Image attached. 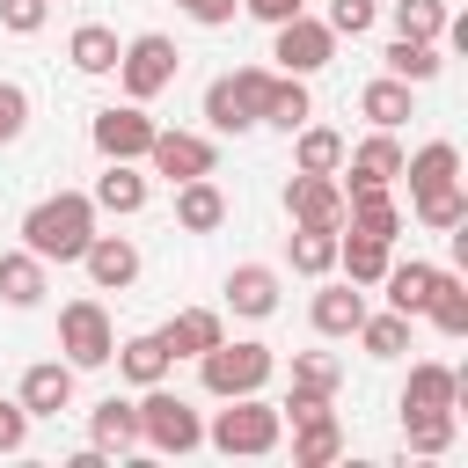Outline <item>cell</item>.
I'll return each instance as SVG.
<instances>
[{
	"mask_svg": "<svg viewBox=\"0 0 468 468\" xmlns=\"http://www.w3.org/2000/svg\"><path fill=\"white\" fill-rule=\"evenodd\" d=\"M146 161H154V176H168V183H190V176H212V139H197V132H154V146H146Z\"/></svg>",
	"mask_w": 468,
	"mask_h": 468,
	"instance_id": "10",
	"label": "cell"
},
{
	"mask_svg": "<svg viewBox=\"0 0 468 468\" xmlns=\"http://www.w3.org/2000/svg\"><path fill=\"white\" fill-rule=\"evenodd\" d=\"M44 15H51V0H0V29H15V37H37Z\"/></svg>",
	"mask_w": 468,
	"mask_h": 468,
	"instance_id": "42",
	"label": "cell"
},
{
	"mask_svg": "<svg viewBox=\"0 0 468 468\" xmlns=\"http://www.w3.org/2000/svg\"><path fill=\"white\" fill-rule=\"evenodd\" d=\"M219 219H227V197H219V183H212V176L176 183V227H183V234H212Z\"/></svg>",
	"mask_w": 468,
	"mask_h": 468,
	"instance_id": "21",
	"label": "cell"
},
{
	"mask_svg": "<svg viewBox=\"0 0 468 468\" xmlns=\"http://www.w3.org/2000/svg\"><path fill=\"white\" fill-rule=\"evenodd\" d=\"M22 446H29V410L0 402V453H22Z\"/></svg>",
	"mask_w": 468,
	"mask_h": 468,
	"instance_id": "44",
	"label": "cell"
},
{
	"mask_svg": "<svg viewBox=\"0 0 468 468\" xmlns=\"http://www.w3.org/2000/svg\"><path fill=\"white\" fill-rule=\"evenodd\" d=\"M453 410H402V439H410V453H446L453 446Z\"/></svg>",
	"mask_w": 468,
	"mask_h": 468,
	"instance_id": "37",
	"label": "cell"
},
{
	"mask_svg": "<svg viewBox=\"0 0 468 468\" xmlns=\"http://www.w3.org/2000/svg\"><path fill=\"white\" fill-rule=\"evenodd\" d=\"M58 351H66L73 373H80V366H110L117 329H110L102 300H66V307H58Z\"/></svg>",
	"mask_w": 468,
	"mask_h": 468,
	"instance_id": "7",
	"label": "cell"
},
{
	"mask_svg": "<svg viewBox=\"0 0 468 468\" xmlns=\"http://www.w3.org/2000/svg\"><path fill=\"white\" fill-rule=\"evenodd\" d=\"M176 7H190V0H176Z\"/></svg>",
	"mask_w": 468,
	"mask_h": 468,
	"instance_id": "47",
	"label": "cell"
},
{
	"mask_svg": "<svg viewBox=\"0 0 468 468\" xmlns=\"http://www.w3.org/2000/svg\"><path fill=\"white\" fill-rule=\"evenodd\" d=\"M22 124H29V95H22L15 80H0V146L22 139Z\"/></svg>",
	"mask_w": 468,
	"mask_h": 468,
	"instance_id": "43",
	"label": "cell"
},
{
	"mask_svg": "<svg viewBox=\"0 0 468 468\" xmlns=\"http://www.w3.org/2000/svg\"><path fill=\"white\" fill-rule=\"evenodd\" d=\"M88 234H95V197L88 190H51L22 212V249L44 256V263H80Z\"/></svg>",
	"mask_w": 468,
	"mask_h": 468,
	"instance_id": "1",
	"label": "cell"
},
{
	"mask_svg": "<svg viewBox=\"0 0 468 468\" xmlns=\"http://www.w3.org/2000/svg\"><path fill=\"white\" fill-rule=\"evenodd\" d=\"M80 263H88V278H95V292H124V285L139 278V249H132L124 234H88V249H80Z\"/></svg>",
	"mask_w": 468,
	"mask_h": 468,
	"instance_id": "12",
	"label": "cell"
},
{
	"mask_svg": "<svg viewBox=\"0 0 468 468\" xmlns=\"http://www.w3.org/2000/svg\"><path fill=\"white\" fill-rule=\"evenodd\" d=\"M154 336L168 344V358H197V351H212L227 329H219V314H212V307H183V314H168Z\"/></svg>",
	"mask_w": 468,
	"mask_h": 468,
	"instance_id": "19",
	"label": "cell"
},
{
	"mask_svg": "<svg viewBox=\"0 0 468 468\" xmlns=\"http://www.w3.org/2000/svg\"><path fill=\"white\" fill-rule=\"evenodd\" d=\"M292 161H300L307 176H336V168H344V132H329V124H300Z\"/></svg>",
	"mask_w": 468,
	"mask_h": 468,
	"instance_id": "36",
	"label": "cell"
},
{
	"mask_svg": "<svg viewBox=\"0 0 468 468\" xmlns=\"http://www.w3.org/2000/svg\"><path fill=\"white\" fill-rule=\"evenodd\" d=\"M117 29H102V22H80L73 37H66V58H73V73H117Z\"/></svg>",
	"mask_w": 468,
	"mask_h": 468,
	"instance_id": "26",
	"label": "cell"
},
{
	"mask_svg": "<svg viewBox=\"0 0 468 468\" xmlns=\"http://www.w3.org/2000/svg\"><path fill=\"white\" fill-rule=\"evenodd\" d=\"M88 132H95V154H102V161H146V146H154L161 124H154L139 102H110V110H95Z\"/></svg>",
	"mask_w": 468,
	"mask_h": 468,
	"instance_id": "8",
	"label": "cell"
},
{
	"mask_svg": "<svg viewBox=\"0 0 468 468\" xmlns=\"http://www.w3.org/2000/svg\"><path fill=\"white\" fill-rule=\"evenodd\" d=\"M380 58H388V73H395V80H410V88H417V80H431V73L446 66V58H439V44H424V37H395Z\"/></svg>",
	"mask_w": 468,
	"mask_h": 468,
	"instance_id": "35",
	"label": "cell"
},
{
	"mask_svg": "<svg viewBox=\"0 0 468 468\" xmlns=\"http://www.w3.org/2000/svg\"><path fill=\"white\" fill-rule=\"evenodd\" d=\"M431 278H439V263H395V256H388V271H380V285H388V307H395V314H424V300H431Z\"/></svg>",
	"mask_w": 468,
	"mask_h": 468,
	"instance_id": "25",
	"label": "cell"
},
{
	"mask_svg": "<svg viewBox=\"0 0 468 468\" xmlns=\"http://www.w3.org/2000/svg\"><path fill=\"white\" fill-rule=\"evenodd\" d=\"M336 380H344V366H336L329 351H292V388H307V395H336Z\"/></svg>",
	"mask_w": 468,
	"mask_h": 468,
	"instance_id": "40",
	"label": "cell"
},
{
	"mask_svg": "<svg viewBox=\"0 0 468 468\" xmlns=\"http://www.w3.org/2000/svg\"><path fill=\"white\" fill-rule=\"evenodd\" d=\"M176 66H183V51H176L161 29L132 37V44L117 51V80H124V102H154V95L176 80Z\"/></svg>",
	"mask_w": 468,
	"mask_h": 468,
	"instance_id": "6",
	"label": "cell"
},
{
	"mask_svg": "<svg viewBox=\"0 0 468 468\" xmlns=\"http://www.w3.org/2000/svg\"><path fill=\"white\" fill-rule=\"evenodd\" d=\"M15 402H22L29 417H58V410H73V366H66V358H44V366H29Z\"/></svg>",
	"mask_w": 468,
	"mask_h": 468,
	"instance_id": "13",
	"label": "cell"
},
{
	"mask_svg": "<svg viewBox=\"0 0 468 468\" xmlns=\"http://www.w3.org/2000/svg\"><path fill=\"white\" fill-rule=\"evenodd\" d=\"M139 446H154V453H197L205 446V417L154 380V388H139Z\"/></svg>",
	"mask_w": 468,
	"mask_h": 468,
	"instance_id": "2",
	"label": "cell"
},
{
	"mask_svg": "<svg viewBox=\"0 0 468 468\" xmlns=\"http://www.w3.org/2000/svg\"><path fill=\"white\" fill-rule=\"evenodd\" d=\"M424 314L439 322V336H468V278L439 271V278H431V300H424Z\"/></svg>",
	"mask_w": 468,
	"mask_h": 468,
	"instance_id": "32",
	"label": "cell"
},
{
	"mask_svg": "<svg viewBox=\"0 0 468 468\" xmlns=\"http://www.w3.org/2000/svg\"><path fill=\"white\" fill-rule=\"evenodd\" d=\"M263 88H271V66L219 73V80L205 88V124H212V132H256V117H263Z\"/></svg>",
	"mask_w": 468,
	"mask_h": 468,
	"instance_id": "5",
	"label": "cell"
},
{
	"mask_svg": "<svg viewBox=\"0 0 468 468\" xmlns=\"http://www.w3.org/2000/svg\"><path fill=\"white\" fill-rule=\"evenodd\" d=\"M417 219H424V227H439V234H453V227L468 219V190H461V183H446V190L417 197Z\"/></svg>",
	"mask_w": 468,
	"mask_h": 468,
	"instance_id": "39",
	"label": "cell"
},
{
	"mask_svg": "<svg viewBox=\"0 0 468 468\" xmlns=\"http://www.w3.org/2000/svg\"><path fill=\"white\" fill-rule=\"evenodd\" d=\"M88 197H95V212H139V205H146V176H139L132 161H110Z\"/></svg>",
	"mask_w": 468,
	"mask_h": 468,
	"instance_id": "27",
	"label": "cell"
},
{
	"mask_svg": "<svg viewBox=\"0 0 468 468\" xmlns=\"http://www.w3.org/2000/svg\"><path fill=\"white\" fill-rule=\"evenodd\" d=\"M446 0H395V37H424V44H439L446 37Z\"/></svg>",
	"mask_w": 468,
	"mask_h": 468,
	"instance_id": "38",
	"label": "cell"
},
{
	"mask_svg": "<svg viewBox=\"0 0 468 468\" xmlns=\"http://www.w3.org/2000/svg\"><path fill=\"white\" fill-rule=\"evenodd\" d=\"M402 176H410V205H417V197H431V190H446V183H461V154H453L446 139H431V146H417V154H402Z\"/></svg>",
	"mask_w": 468,
	"mask_h": 468,
	"instance_id": "18",
	"label": "cell"
},
{
	"mask_svg": "<svg viewBox=\"0 0 468 468\" xmlns=\"http://www.w3.org/2000/svg\"><path fill=\"white\" fill-rule=\"evenodd\" d=\"M241 7H249L256 22H271V29H278V22H292V15H307V0H241Z\"/></svg>",
	"mask_w": 468,
	"mask_h": 468,
	"instance_id": "45",
	"label": "cell"
},
{
	"mask_svg": "<svg viewBox=\"0 0 468 468\" xmlns=\"http://www.w3.org/2000/svg\"><path fill=\"white\" fill-rule=\"evenodd\" d=\"M307 117H314V102H307V80H300V73H271V88H263V117H256V124L300 132Z\"/></svg>",
	"mask_w": 468,
	"mask_h": 468,
	"instance_id": "22",
	"label": "cell"
},
{
	"mask_svg": "<svg viewBox=\"0 0 468 468\" xmlns=\"http://www.w3.org/2000/svg\"><path fill=\"white\" fill-rule=\"evenodd\" d=\"M358 110L373 117V132H395L402 117H417V110H410V80H395V73H380V80H366V95H358Z\"/></svg>",
	"mask_w": 468,
	"mask_h": 468,
	"instance_id": "30",
	"label": "cell"
},
{
	"mask_svg": "<svg viewBox=\"0 0 468 468\" xmlns=\"http://www.w3.org/2000/svg\"><path fill=\"white\" fill-rule=\"evenodd\" d=\"M234 7H241V0H190L183 15H190V22H205V29H219V22H234Z\"/></svg>",
	"mask_w": 468,
	"mask_h": 468,
	"instance_id": "46",
	"label": "cell"
},
{
	"mask_svg": "<svg viewBox=\"0 0 468 468\" xmlns=\"http://www.w3.org/2000/svg\"><path fill=\"white\" fill-rule=\"evenodd\" d=\"M285 212H292V227H344V190L329 183V176H292L285 183Z\"/></svg>",
	"mask_w": 468,
	"mask_h": 468,
	"instance_id": "11",
	"label": "cell"
},
{
	"mask_svg": "<svg viewBox=\"0 0 468 468\" xmlns=\"http://www.w3.org/2000/svg\"><path fill=\"white\" fill-rule=\"evenodd\" d=\"M336 453H344V424H336V410L292 424V468H329Z\"/></svg>",
	"mask_w": 468,
	"mask_h": 468,
	"instance_id": "24",
	"label": "cell"
},
{
	"mask_svg": "<svg viewBox=\"0 0 468 468\" xmlns=\"http://www.w3.org/2000/svg\"><path fill=\"white\" fill-rule=\"evenodd\" d=\"M88 446L95 453H139V402H95L88 410Z\"/></svg>",
	"mask_w": 468,
	"mask_h": 468,
	"instance_id": "17",
	"label": "cell"
},
{
	"mask_svg": "<svg viewBox=\"0 0 468 468\" xmlns=\"http://www.w3.org/2000/svg\"><path fill=\"white\" fill-rule=\"evenodd\" d=\"M271 58L285 66V73H322L329 58H336V29L329 22H314V15H292V22H278V44H271Z\"/></svg>",
	"mask_w": 468,
	"mask_h": 468,
	"instance_id": "9",
	"label": "cell"
},
{
	"mask_svg": "<svg viewBox=\"0 0 468 468\" xmlns=\"http://www.w3.org/2000/svg\"><path fill=\"white\" fill-rule=\"evenodd\" d=\"M285 256H292L300 278H329V271H336V227H292Z\"/></svg>",
	"mask_w": 468,
	"mask_h": 468,
	"instance_id": "31",
	"label": "cell"
},
{
	"mask_svg": "<svg viewBox=\"0 0 468 468\" xmlns=\"http://www.w3.org/2000/svg\"><path fill=\"white\" fill-rule=\"evenodd\" d=\"M344 219H351L358 234H380V241L402 234V212H395L388 183H351V190H344Z\"/></svg>",
	"mask_w": 468,
	"mask_h": 468,
	"instance_id": "15",
	"label": "cell"
},
{
	"mask_svg": "<svg viewBox=\"0 0 468 468\" xmlns=\"http://www.w3.org/2000/svg\"><path fill=\"white\" fill-rule=\"evenodd\" d=\"M0 300H7V307H37V300H44V256L7 249V256H0Z\"/></svg>",
	"mask_w": 468,
	"mask_h": 468,
	"instance_id": "29",
	"label": "cell"
},
{
	"mask_svg": "<svg viewBox=\"0 0 468 468\" xmlns=\"http://www.w3.org/2000/svg\"><path fill=\"white\" fill-rule=\"evenodd\" d=\"M344 176H351V183H395V176H402V146H395V132H373V139L344 146Z\"/></svg>",
	"mask_w": 468,
	"mask_h": 468,
	"instance_id": "20",
	"label": "cell"
},
{
	"mask_svg": "<svg viewBox=\"0 0 468 468\" xmlns=\"http://www.w3.org/2000/svg\"><path fill=\"white\" fill-rule=\"evenodd\" d=\"M271 344H212V351H197V373H205V395H263V380H271Z\"/></svg>",
	"mask_w": 468,
	"mask_h": 468,
	"instance_id": "4",
	"label": "cell"
},
{
	"mask_svg": "<svg viewBox=\"0 0 468 468\" xmlns=\"http://www.w3.org/2000/svg\"><path fill=\"white\" fill-rule=\"evenodd\" d=\"M373 15H380V0H329V29L336 37H366Z\"/></svg>",
	"mask_w": 468,
	"mask_h": 468,
	"instance_id": "41",
	"label": "cell"
},
{
	"mask_svg": "<svg viewBox=\"0 0 468 468\" xmlns=\"http://www.w3.org/2000/svg\"><path fill=\"white\" fill-rule=\"evenodd\" d=\"M351 336L366 344V358H402V351H410V314H395V307L373 314V307H366V322H358Z\"/></svg>",
	"mask_w": 468,
	"mask_h": 468,
	"instance_id": "34",
	"label": "cell"
},
{
	"mask_svg": "<svg viewBox=\"0 0 468 468\" xmlns=\"http://www.w3.org/2000/svg\"><path fill=\"white\" fill-rule=\"evenodd\" d=\"M336 263L351 271V285H380V271H388V241H380V234H358V227H351V234L336 227Z\"/></svg>",
	"mask_w": 468,
	"mask_h": 468,
	"instance_id": "28",
	"label": "cell"
},
{
	"mask_svg": "<svg viewBox=\"0 0 468 468\" xmlns=\"http://www.w3.org/2000/svg\"><path fill=\"white\" fill-rule=\"evenodd\" d=\"M461 395H468V380L439 358L410 366V380H402V410H461Z\"/></svg>",
	"mask_w": 468,
	"mask_h": 468,
	"instance_id": "14",
	"label": "cell"
},
{
	"mask_svg": "<svg viewBox=\"0 0 468 468\" xmlns=\"http://www.w3.org/2000/svg\"><path fill=\"white\" fill-rule=\"evenodd\" d=\"M110 358H117V373H124L132 388H154V380H168V366H176V358H168V344H161L154 329H146V336H124Z\"/></svg>",
	"mask_w": 468,
	"mask_h": 468,
	"instance_id": "23",
	"label": "cell"
},
{
	"mask_svg": "<svg viewBox=\"0 0 468 468\" xmlns=\"http://www.w3.org/2000/svg\"><path fill=\"white\" fill-rule=\"evenodd\" d=\"M366 322V292L358 285H329V292H314V329L322 336H351Z\"/></svg>",
	"mask_w": 468,
	"mask_h": 468,
	"instance_id": "33",
	"label": "cell"
},
{
	"mask_svg": "<svg viewBox=\"0 0 468 468\" xmlns=\"http://www.w3.org/2000/svg\"><path fill=\"white\" fill-rule=\"evenodd\" d=\"M278 431H285V417H278V402H263V395H227V410L205 424V439L219 446V453H271L278 446Z\"/></svg>",
	"mask_w": 468,
	"mask_h": 468,
	"instance_id": "3",
	"label": "cell"
},
{
	"mask_svg": "<svg viewBox=\"0 0 468 468\" xmlns=\"http://www.w3.org/2000/svg\"><path fill=\"white\" fill-rule=\"evenodd\" d=\"M227 307L249 314V322L278 314V271H271V263H234V271H227Z\"/></svg>",
	"mask_w": 468,
	"mask_h": 468,
	"instance_id": "16",
	"label": "cell"
}]
</instances>
